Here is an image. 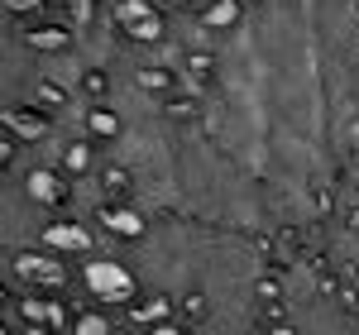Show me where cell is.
Here are the masks:
<instances>
[{"instance_id":"10","label":"cell","mask_w":359,"mask_h":335,"mask_svg":"<svg viewBox=\"0 0 359 335\" xmlns=\"http://www.w3.org/2000/svg\"><path fill=\"white\" fill-rule=\"evenodd\" d=\"M201 25L206 29H235L240 25V0H211L206 15H201Z\"/></svg>"},{"instance_id":"7","label":"cell","mask_w":359,"mask_h":335,"mask_svg":"<svg viewBox=\"0 0 359 335\" xmlns=\"http://www.w3.org/2000/svg\"><path fill=\"white\" fill-rule=\"evenodd\" d=\"M86 125H91V135H101V139H120V135H125V115L115 111V106H96V111L86 115Z\"/></svg>"},{"instance_id":"11","label":"cell","mask_w":359,"mask_h":335,"mask_svg":"<svg viewBox=\"0 0 359 335\" xmlns=\"http://www.w3.org/2000/svg\"><path fill=\"white\" fill-rule=\"evenodd\" d=\"M101 221L111 225L115 235H144V216H139V211H125V206H120V211H106V216H101Z\"/></svg>"},{"instance_id":"8","label":"cell","mask_w":359,"mask_h":335,"mask_svg":"<svg viewBox=\"0 0 359 335\" xmlns=\"http://www.w3.org/2000/svg\"><path fill=\"white\" fill-rule=\"evenodd\" d=\"M20 273L34 282H62V264L57 259H34V254H20Z\"/></svg>"},{"instance_id":"4","label":"cell","mask_w":359,"mask_h":335,"mask_svg":"<svg viewBox=\"0 0 359 335\" xmlns=\"http://www.w3.org/2000/svg\"><path fill=\"white\" fill-rule=\"evenodd\" d=\"M120 25L130 29L139 43H158V39H163V20H158L144 0H120Z\"/></svg>"},{"instance_id":"16","label":"cell","mask_w":359,"mask_h":335,"mask_svg":"<svg viewBox=\"0 0 359 335\" xmlns=\"http://www.w3.org/2000/svg\"><path fill=\"white\" fill-rule=\"evenodd\" d=\"M39 101H48V106H62V91H57V86H39Z\"/></svg>"},{"instance_id":"20","label":"cell","mask_w":359,"mask_h":335,"mask_svg":"<svg viewBox=\"0 0 359 335\" xmlns=\"http://www.w3.org/2000/svg\"><path fill=\"white\" fill-rule=\"evenodd\" d=\"M168 5H187V0H168Z\"/></svg>"},{"instance_id":"15","label":"cell","mask_w":359,"mask_h":335,"mask_svg":"<svg viewBox=\"0 0 359 335\" xmlns=\"http://www.w3.org/2000/svg\"><path fill=\"white\" fill-rule=\"evenodd\" d=\"M77 335H111V326H106L101 316H82V321H77Z\"/></svg>"},{"instance_id":"6","label":"cell","mask_w":359,"mask_h":335,"mask_svg":"<svg viewBox=\"0 0 359 335\" xmlns=\"http://www.w3.org/2000/svg\"><path fill=\"white\" fill-rule=\"evenodd\" d=\"M43 245H53V249H86V245H91V235H86L82 225L57 221V225H43Z\"/></svg>"},{"instance_id":"14","label":"cell","mask_w":359,"mask_h":335,"mask_svg":"<svg viewBox=\"0 0 359 335\" xmlns=\"http://www.w3.org/2000/svg\"><path fill=\"white\" fill-rule=\"evenodd\" d=\"M67 10H72V25H91V20H96L91 0H67Z\"/></svg>"},{"instance_id":"17","label":"cell","mask_w":359,"mask_h":335,"mask_svg":"<svg viewBox=\"0 0 359 335\" xmlns=\"http://www.w3.org/2000/svg\"><path fill=\"white\" fill-rule=\"evenodd\" d=\"M82 82H86V91H106V77H101V72H86Z\"/></svg>"},{"instance_id":"9","label":"cell","mask_w":359,"mask_h":335,"mask_svg":"<svg viewBox=\"0 0 359 335\" xmlns=\"http://www.w3.org/2000/svg\"><path fill=\"white\" fill-rule=\"evenodd\" d=\"M72 39H67V29L62 25H43V29H29V48H39V53H62Z\"/></svg>"},{"instance_id":"5","label":"cell","mask_w":359,"mask_h":335,"mask_svg":"<svg viewBox=\"0 0 359 335\" xmlns=\"http://www.w3.org/2000/svg\"><path fill=\"white\" fill-rule=\"evenodd\" d=\"M25 187H29V196H34L39 206H53V201H62V196H67V187L57 182V172H48V168H34Z\"/></svg>"},{"instance_id":"19","label":"cell","mask_w":359,"mask_h":335,"mask_svg":"<svg viewBox=\"0 0 359 335\" xmlns=\"http://www.w3.org/2000/svg\"><path fill=\"white\" fill-rule=\"evenodd\" d=\"M154 335H187V331H172V326H158Z\"/></svg>"},{"instance_id":"13","label":"cell","mask_w":359,"mask_h":335,"mask_svg":"<svg viewBox=\"0 0 359 335\" xmlns=\"http://www.w3.org/2000/svg\"><path fill=\"white\" fill-rule=\"evenodd\" d=\"M67 168H72V172L91 168V149H86V144H72V149H67Z\"/></svg>"},{"instance_id":"2","label":"cell","mask_w":359,"mask_h":335,"mask_svg":"<svg viewBox=\"0 0 359 335\" xmlns=\"http://www.w3.org/2000/svg\"><path fill=\"white\" fill-rule=\"evenodd\" d=\"M287 321L292 335H359V321L335 307L306 273H292L287 282Z\"/></svg>"},{"instance_id":"22","label":"cell","mask_w":359,"mask_h":335,"mask_svg":"<svg viewBox=\"0 0 359 335\" xmlns=\"http://www.w3.org/2000/svg\"><path fill=\"white\" fill-rule=\"evenodd\" d=\"M254 5H259V0H254Z\"/></svg>"},{"instance_id":"12","label":"cell","mask_w":359,"mask_h":335,"mask_svg":"<svg viewBox=\"0 0 359 335\" xmlns=\"http://www.w3.org/2000/svg\"><path fill=\"white\" fill-rule=\"evenodd\" d=\"M5 125H10V130H15V135H20V139H43V135H48V120H39V115H5Z\"/></svg>"},{"instance_id":"3","label":"cell","mask_w":359,"mask_h":335,"mask_svg":"<svg viewBox=\"0 0 359 335\" xmlns=\"http://www.w3.org/2000/svg\"><path fill=\"white\" fill-rule=\"evenodd\" d=\"M86 287L101 297V302H125L135 292V273L115 259H86Z\"/></svg>"},{"instance_id":"18","label":"cell","mask_w":359,"mask_h":335,"mask_svg":"<svg viewBox=\"0 0 359 335\" xmlns=\"http://www.w3.org/2000/svg\"><path fill=\"white\" fill-rule=\"evenodd\" d=\"M5 5H10V10H34L39 0H5Z\"/></svg>"},{"instance_id":"1","label":"cell","mask_w":359,"mask_h":335,"mask_svg":"<svg viewBox=\"0 0 359 335\" xmlns=\"http://www.w3.org/2000/svg\"><path fill=\"white\" fill-rule=\"evenodd\" d=\"M139 278L187 297L201 316L196 335H249L259 254L235 235L163 225L139 245Z\"/></svg>"},{"instance_id":"21","label":"cell","mask_w":359,"mask_h":335,"mask_svg":"<svg viewBox=\"0 0 359 335\" xmlns=\"http://www.w3.org/2000/svg\"><path fill=\"white\" fill-rule=\"evenodd\" d=\"M25 335H43V331H25Z\"/></svg>"}]
</instances>
